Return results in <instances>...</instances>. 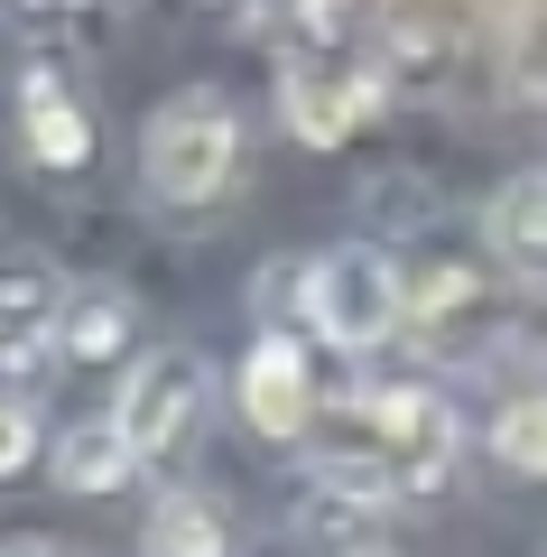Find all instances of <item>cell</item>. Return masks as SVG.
<instances>
[{"label":"cell","instance_id":"7","mask_svg":"<svg viewBox=\"0 0 547 557\" xmlns=\"http://www.w3.org/2000/svg\"><path fill=\"white\" fill-rule=\"evenodd\" d=\"M47 344H57L65 362H112L121 344H130V298H121V288H65Z\"/></svg>","mask_w":547,"mask_h":557},{"label":"cell","instance_id":"1","mask_svg":"<svg viewBox=\"0 0 547 557\" xmlns=\"http://www.w3.org/2000/svg\"><path fill=\"white\" fill-rule=\"evenodd\" d=\"M233 168H241V121L223 94H176L139 131V177L158 205H214L233 186Z\"/></svg>","mask_w":547,"mask_h":557},{"label":"cell","instance_id":"15","mask_svg":"<svg viewBox=\"0 0 547 557\" xmlns=\"http://www.w3.org/2000/svg\"><path fill=\"white\" fill-rule=\"evenodd\" d=\"M0 557H84V548H65V539H0Z\"/></svg>","mask_w":547,"mask_h":557},{"label":"cell","instance_id":"2","mask_svg":"<svg viewBox=\"0 0 547 557\" xmlns=\"http://www.w3.org/2000/svg\"><path fill=\"white\" fill-rule=\"evenodd\" d=\"M399 325H409V270L381 251H334L315 260V335L334 344V354H372V344H390Z\"/></svg>","mask_w":547,"mask_h":557},{"label":"cell","instance_id":"8","mask_svg":"<svg viewBox=\"0 0 547 557\" xmlns=\"http://www.w3.org/2000/svg\"><path fill=\"white\" fill-rule=\"evenodd\" d=\"M130 437H121L112 418H102V428H65L57 437V483L65 493H121V483H130Z\"/></svg>","mask_w":547,"mask_h":557},{"label":"cell","instance_id":"3","mask_svg":"<svg viewBox=\"0 0 547 557\" xmlns=\"http://www.w3.org/2000/svg\"><path fill=\"white\" fill-rule=\"evenodd\" d=\"M196 409H204V362L186 354V344H167V354L130 362V381H121V399H112V428L130 437V456L149 465V456H167V446L196 428Z\"/></svg>","mask_w":547,"mask_h":557},{"label":"cell","instance_id":"4","mask_svg":"<svg viewBox=\"0 0 547 557\" xmlns=\"http://www.w3.org/2000/svg\"><path fill=\"white\" fill-rule=\"evenodd\" d=\"M278 112H288V131L307 139V149H344V139L381 112V75L372 65H344V57H288Z\"/></svg>","mask_w":547,"mask_h":557},{"label":"cell","instance_id":"5","mask_svg":"<svg viewBox=\"0 0 547 557\" xmlns=\"http://www.w3.org/2000/svg\"><path fill=\"white\" fill-rule=\"evenodd\" d=\"M241 418H251L260 437H278V446L315 437L325 399H315V372H307V354H297V335H260L251 344V362H241Z\"/></svg>","mask_w":547,"mask_h":557},{"label":"cell","instance_id":"12","mask_svg":"<svg viewBox=\"0 0 547 557\" xmlns=\"http://www.w3.org/2000/svg\"><path fill=\"white\" fill-rule=\"evenodd\" d=\"M492 456H501L510 474L547 483V391H520L501 418H492Z\"/></svg>","mask_w":547,"mask_h":557},{"label":"cell","instance_id":"14","mask_svg":"<svg viewBox=\"0 0 547 557\" xmlns=\"http://www.w3.org/2000/svg\"><path fill=\"white\" fill-rule=\"evenodd\" d=\"M436 307H473V278H464V270H427V278H409V317H436Z\"/></svg>","mask_w":547,"mask_h":557},{"label":"cell","instance_id":"10","mask_svg":"<svg viewBox=\"0 0 547 557\" xmlns=\"http://www.w3.org/2000/svg\"><path fill=\"white\" fill-rule=\"evenodd\" d=\"M57 270L47 260H0V335H57Z\"/></svg>","mask_w":547,"mask_h":557},{"label":"cell","instance_id":"6","mask_svg":"<svg viewBox=\"0 0 547 557\" xmlns=\"http://www.w3.org/2000/svg\"><path fill=\"white\" fill-rule=\"evenodd\" d=\"M20 139H28V159H38V168L75 177V168L94 159V112H84L65 84H28V94H20Z\"/></svg>","mask_w":547,"mask_h":557},{"label":"cell","instance_id":"9","mask_svg":"<svg viewBox=\"0 0 547 557\" xmlns=\"http://www.w3.org/2000/svg\"><path fill=\"white\" fill-rule=\"evenodd\" d=\"M492 242L520 270H547V168H529V177H510L492 196Z\"/></svg>","mask_w":547,"mask_h":557},{"label":"cell","instance_id":"11","mask_svg":"<svg viewBox=\"0 0 547 557\" xmlns=\"http://www.w3.org/2000/svg\"><path fill=\"white\" fill-rule=\"evenodd\" d=\"M149 557H233V539H223L214 502L176 493V502H158V511H149Z\"/></svg>","mask_w":547,"mask_h":557},{"label":"cell","instance_id":"13","mask_svg":"<svg viewBox=\"0 0 547 557\" xmlns=\"http://www.w3.org/2000/svg\"><path fill=\"white\" fill-rule=\"evenodd\" d=\"M20 465H38V418H28V399H0V483Z\"/></svg>","mask_w":547,"mask_h":557}]
</instances>
